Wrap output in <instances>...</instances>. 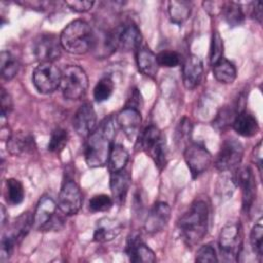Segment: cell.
Segmentation results:
<instances>
[{"label":"cell","mask_w":263,"mask_h":263,"mask_svg":"<svg viewBox=\"0 0 263 263\" xmlns=\"http://www.w3.org/2000/svg\"><path fill=\"white\" fill-rule=\"evenodd\" d=\"M114 137L115 128L112 117L102 120L89 134L84 149L85 162L89 167H101L107 164Z\"/></svg>","instance_id":"cell-1"},{"label":"cell","mask_w":263,"mask_h":263,"mask_svg":"<svg viewBox=\"0 0 263 263\" xmlns=\"http://www.w3.org/2000/svg\"><path fill=\"white\" fill-rule=\"evenodd\" d=\"M210 210L202 199L194 200L178 221L180 234L187 246L193 247L205 236L209 228Z\"/></svg>","instance_id":"cell-2"},{"label":"cell","mask_w":263,"mask_h":263,"mask_svg":"<svg viewBox=\"0 0 263 263\" xmlns=\"http://www.w3.org/2000/svg\"><path fill=\"white\" fill-rule=\"evenodd\" d=\"M62 48L72 54H84L96 44V36L90 26L83 20L71 22L60 35Z\"/></svg>","instance_id":"cell-3"},{"label":"cell","mask_w":263,"mask_h":263,"mask_svg":"<svg viewBox=\"0 0 263 263\" xmlns=\"http://www.w3.org/2000/svg\"><path fill=\"white\" fill-rule=\"evenodd\" d=\"M60 87L65 99L80 100L85 96L88 87V78L85 71L77 65L65 67L62 71Z\"/></svg>","instance_id":"cell-4"},{"label":"cell","mask_w":263,"mask_h":263,"mask_svg":"<svg viewBox=\"0 0 263 263\" xmlns=\"http://www.w3.org/2000/svg\"><path fill=\"white\" fill-rule=\"evenodd\" d=\"M220 253L226 261H237L242 249V228L239 223L229 222L220 231Z\"/></svg>","instance_id":"cell-5"},{"label":"cell","mask_w":263,"mask_h":263,"mask_svg":"<svg viewBox=\"0 0 263 263\" xmlns=\"http://www.w3.org/2000/svg\"><path fill=\"white\" fill-rule=\"evenodd\" d=\"M141 41L142 34L139 27L135 23L128 22L115 29L108 39V45L114 49L128 52L138 50Z\"/></svg>","instance_id":"cell-6"},{"label":"cell","mask_w":263,"mask_h":263,"mask_svg":"<svg viewBox=\"0 0 263 263\" xmlns=\"http://www.w3.org/2000/svg\"><path fill=\"white\" fill-rule=\"evenodd\" d=\"M62 71L54 63H39L32 74V80L35 88L40 93H51L61 85Z\"/></svg>","instance_id":"cell-7"},{"label":"cell","mask_w":263,"mask_h":263,"mask_svg":"<svg viewBox=\"0 0 263 263\" xmlns=\"http://www.w3.org/2000/svg\"><path fill=\"white\" fill-rule=\"evenodd\" d=\"M243 156V147L240 142L235 139L225 140L217 156L215 158V167L221 172L226 173L231 170H235L239 166Z\"/></svg>","instance_id":"cell-8"},{"label":"cell","mask_w":263,"mask_h":263,"mask_svg":"<svg viewBox=\"0 0 263 263\" xmlns=\"http://www.w3.org/2000/svg\"><path fill=\"white\" fill-rule=\"evenodd\" d=\"M58 205L49 195H43L33 213V225L39 230L59 228L61 218L57 217Z\"/></svg>","instance_id":"cell-9"},{"label":"cell","mask_w":263,"mask_h":263,"mask_svg":"<svg viewBox=\"0 0 263 263\" xmlns=\"http://www.w3.org/2000/svg\"><path fill=\"white\" fill-rule=\"evenodd\" d=\"M184 159L193 179L202 175L212 163L211 153L197 143H189L184 148Z\"/></svg>","instance_id":"cell-10"},{"label":"cell","mask_w":263,"mask_h":263,"mask_svg":"<svg viewBox=\"0 0 263 263\" xmlns=\"http://www.w3.org/2000/svg\"><path fill=\"white\" fill-rule=\"evenodd\" d=\"M82 204V194L79 186L74 180L67 179L64 181L58 198V206L65 216L77 214Z\"/></svg>","instance_id":"cell-11"},{"label":"cell","mask_w":263,"mask_h":263,"mask_svg":"<svg viewBox=\"0 0 263 263\" xmlns=\"http://www.w3.org/2000/svg\"><path fill=\"white\" fill-rule=\"evenodd\" d=\"M60 37L51 33H45L37 37L34 41L33 52L39 63H54L62 53Z\"/></svg>","instance_id":"cell-12"},{"label":"cell","mask_w":263,"mask_h":263,"mask_svg":"<svg viewBox=\"0 0 263 263\" xmlns=\"http://www.w3.org/2000/svg\"><path fill=\"white\" fill-rule=\"evenodd\" d=\"M233 182L241 189L242 209L248 213L256 199V180L253 171L249 166L236 167Z\"/></svg>","instance_id":"cell-13"},{"label":"cell","mask_w":263,"mask_h":263,"mask_svg":"<svg viewBox=\"0 0 263 263\" xmlns=\"http://www.w3.org/2000/svg\"><path fill=\"white\" fill-rule=\"evenodd\" d=\"M116 122L122 133L129 141H134L138 135L142 123L140 110L133 107H124L116 116Z\"/></svg>","instance_id":"cell-14"},{"label":"cell","mask_w":263,"mask_h":263,"mask_svg":"<svg viewBox=\"0 0 263 263\" xmlns=\"http://www.w3.org/2000/svg\"><path fill=\"white\" fill-rule=\"evenodd\" d=\"M203 75L202 60L196 54H189L182 67V80L185 88L193 89L201 81Z\"/></svg>","instance_id":"cell-15"},{"label":"cell","mask_w":263,"mask_h":263,"mask_svg":"<svg viewBox=\"0 0 263 263\" xmlns=\"http://www.w3.org/2000/svg\"><path fill=\"white\" fill-rule=\"evenodd\" d=\"M97 114L89 103L82 104L76 111L73 118V127L80 137H88L96 128Z\"/></svg>","instance_id":"cell-16"},{"label":"cell","mask_w":263,"mask_h":263,"mask_svg":"<svg viewBox=\"0 0 263 263\" xmlns=\"http://www.w3.org/2000/svg\"><path fill=\"white\" fill-rule=\"evenodd\" d=\"M171 218V208L164 201L153 204L145 221V230L148 233H157L164 229Z\"/></svg>","instance_id":"cell-17"},{"label":"cell","mask_w":263,"mask_h":263,"mask_svg":"<svg viewBox=\"0 0 263 263\" xmlns=\"http://www.w3.org/2000/svg\"><path fill=\"white\" fill-rule=\"evenodd\" d=\"M125 252L129 260L134 263H152L156 260L154 252L144 243L139 236L129 238Z\"/></svg>","instance_id":"cell-18"},{"label":"cell","mask_w":263,"mask_h":263,"mask_svg":"<svg viewBox=\"0 0 263 263\" xmlns=\"http://www.w3.org/2000/svg\"><path fill=\"white\" fill-rule=\"evenodd\" d=\"M130 175L125 168L110 174V190L112 193V198L116 203L122 204L125 201L130 186Z\"/></svg>","instance_id":"cell-19"},{"label":"cell","mask_w":263,"mask_h":263,"mask_svg":"<svg viewBox=\"0 0 263 263\" xmlns=\"http://www.w3.org/2000/svg\"><path fill=\"white\" fill-rule=\"evenodd\" d=\"M35 140L32 134L27 132H17L12 134L7 140V150L10 154L15 156H22L32 153L35 149Z\"/></svg>","instance_id":"cell-20"},{"label":"cell","mask_w":263,"mask_h":263,"mask_svg":"<svg viewBox=\"0 0 263 263\" xmlns=\"http://www.w3.org/2000/svg\"><path fill=\"white\" fill-rule=\"evenodd\" d=\"M122 225L118 220L102 218L97 222L93 231V240L97 242H108L116 238L121 232Z\"/></svg>","instance_id":"cell-21"},{"label":"cell","mask_w":263,"mask_h":263,"mask_svg":"<svg viewBox=\"0 0 263 263\" xmlns=\"http://www.w3.org/2000/svg\"><path fill=\"white\" fill-rule=\"evenodd\" d=\"M136 61L138 69L144 75L154 78L158 72V62L156 54L148 47H139L136 52Z\"/></svg>","instance_id":"cell-22"},{"label":"cell","mask_w":263,"mask_h":263,"mask_svg":"<svg viewBox=\"0 0 263 263\" xmlns=\"http://www.w3.org/2000/svg\"><path fill=\"white\" fill-rule=\"evenodd\" d=\"M231 125L238 135L247 138L255 136L260 128L256 117L245 110L235 115Z\"/></svg>","instance_id":"cell-23"},{"label":"cell","mask_w":263,"mask_h":263,"mask_svg":"<svg viewBox=\"0 0 263 263\" xmlns=\"http://www.w3.org/2000/svg\"><path fill=\"white\" fill-rule=\"evenodd\" d=\"M213 75L221 83L231 84L236 78L235 66L225 58L213 65Z\"/></svg>","instance_id":"cell-24"},{"label":"cell","mask_w":263,"mask_h":263,"mask_svg":"<svg viewBox=\"0 0 263 263\" xmlns=\"http://www.w3.org/2000/svg\"><path fill=\"white\" fill-rule=\"evenodd\" d=\"M128 157V152L124 148V146H122L121 144L114 143L107 162L110 174L124 170L127 164Z\"/></svg>","instance_id":"cell-25"},{"label":"cell","mask_w":263,"mask_h":263,"mask_svg":"<svg viewBox=\"0 0 263 263\" xmlns=\"http://www.w3.org/2000/svg\"><path fill=\"white\" fill-rule=\"evenodd\" d=\"M192 4L186 0H173L168 2V15L176 25H182L191 13Z\"/></svg>","instance_id":"cell-26"},{"label":"cell","mask_w":263,"mask_h":263,"mask_svg":"<svg viewBox=\"0 0 263 263\" xmlns=\"http://www.w3.org/2000/svg\"><path fill=\"white\" fill-rule=\"evenodd\" d=\"M32 227H34L33 215H31L29 212H26L15 219L11 227V231L7 233L14 238L16 243H20L25 238V236L29 233Z\"/></svg>","instance_id":"cell-27"},{"label":"cell","mask_w":263,"mask_h":263,"mask_svg":"<svg viewBox=\"0 0 263 263\" xmlns=\"http://www.w3.org/2000/svg\"><path fill=\"white\" fill-rule=\"evenodd\" d=\"M20 69L17 59L9 51H1L0 53V73L4 80H11L15 77Z\"/></svg>","instance_id":"cell-28"},{"label":"cell","mask_w":263,"mask_h":263,"mask_svg":"<svg viewBox=\"0 0 263 263\" xmlns=\"http://www.w3.org/2000/svg\"><path fill=\"white\" fill-rule=\"evenodd\" d=\"M221 13L225 22L231 27L241 25L245 20V13L242 11V8L237 2H224Z\"/></svg>","instance_id":"cell-29"},{"label":"cell","mask_w":263,"mask_h":263,"mask_svg":"<svg viewBox=\"0 0 263 263\" xmlns=\"http://www.w3.org/2000/svg\"><path fill=\"white\" fill-rule=\"evenodd\" d=\"M5 185L6 201L11 205H17L22 203L25 197V189L23 184L14 178H9L6 180Z\"/></svg>","instance_id":"cell-30"},{"label":"cell","mask_w":263,"mask_h":263,"mask_svg":"<svg viewBox=\"0 0 263 263\" xmlns=\"http://www.w3.org/2000/svg\"><path fill=\"white\" fill-rule=\"evenodd\" d=\"M146 153L152 158V160L155 163V166L159 170L162 171L165 165H166V161H167V149H166V143H165V139L162 136L153 146H151Z\"/></svg>","instance_id":"cell-31"},{"label":"cell","mask_w":263,"mask_h":263,"mask_svg":"<svg viewBox=\"0 0 263 263\" xmlns=\"http://www.w3.org/2000/svg\"><path fill=\"white\" fill-rule=\"evenodd\" d=\"M68 140H69V134L66 129L62 127L54 128L50 135V139L48 142V146H47L48 151L57 154L61 153L67 146Z\"/></svg>","instance_id":"cell-32"},{"label":"cell","mask_w":263,"mask_h":263,"mask_svg":"<svg viewBox=\"0 0 263 263\" xmlns=\"http://www.w3.org/2000/svg\"><path fill=\"white\" fill-rule=\"evenodd\" d=\"M114 90V83L110 77L101 78L93 88V99L98 102L107 101Z\"/></svg>","instance_id":"cell-33"},{"label":"cell","mask_w":263,"mask_h":263,"mask_svg":"<svg viewBox=\"0 0 263 263\" xmlns=\"http://www.w3.org/2000/svg\"><path fill=\"white\" fill-rule=\"evenodd\" d=\"M113 203H114V200L111 196L107 194H97L89 199L88 209L92 213L107 212L112 208Z\"/></svg>","instance_id":"cell-34"},{"label":"cell","mask_w":263,"mask_h":263,"mask_svg":"<svg viewBox=\"0 0 263 263\" xmlns=\"http://www.w3.org/2000/svg\"><path fill=\"white\" fill-rule=\"evenodd\" d=\"M250 245L254 254L261 259L263 254V227L260 223L254 225L250 232Z\"/></svg>","instance_id":"cell-35"},{"label":"cell","mask_w":263,"mask_h":263,"mask_svg":"<svg viewBox=\"0 0 263 263\" xmlns=\"http://www.w3.org/2000/svg\"><path fill=\"white\" fill-rule=\"evenodd\" d=\"M224 52V44L223 39L219 32L215 31L212 35V41H211V49H210V63L213 66L217 62H219L223 57Z\"/></svg>","instance_id":"cell-36"},{"label":"cell","mask_w":263,"mask_h":263,"mask_svg":"<svg viewBox=\"0 0 263 263\" xmlns=\"http://www.w3.org/2000/svg\"><path fill=\"white\" fill-rule=\"evenodd\" d=\"M159 67L175 68L179 66L181 62V55L175 50H162L156 54Z\"/></svg>","instance_id":"cell-37"},{"label":"cell","mask_w":263,"mask_h":263,"mask_svg":"<svg viewBox=\"0 0 263 263\" xmlns=\"http://www.w3.org/2000/svg\"><path fill=\"white\" fill-rule=\"evenodd\" d=\"M191 132H192V122L189 118L187 117H183L176 129V139L177 142L182 144H185L186 146L189 144V139L191 136ZM185 146V147H186Z\"/></svg>","instance_id":"cell-38"},{"label":"cell","mask_w":263,"mask_h":263,"mask_svg":"<svg viewBox=\"0 0 263 263\" xmlns=\"http://www.w3.org/2000/svg\"><path fill=\"white\" fill-rule=\"evenodd\" d=\"M16 241L14 240V238L9 235L8 233H5L2 236L1 239V246H0V261L2 263L8 261L13 253L14 247H15Z\"/></svg>","instance_id":"cell-39"},{"label":"cell","mask_w":263,"mask_h":263,"mask_svg":"<svg viewBox=\"0 0 263 263\" xmlns=\"http://www.w3.org/2000/svg\"><path fill=\"white\" fill-rule=\"evenodd\" d=\"M237 113L233 112L231 109L229 108H224L221 109L220 112L217 114L216 119L214 120V125L216 128H222L224 129L226 126H228L229 124H232L233 119L235 117Z\"/></svg>","instance_id":"cell-40"},{"label":"cell","mask_w":263,"mask_h":263,"mask_svg":"<svg viewBox=\"0 0 263 263\" xmlns=\"http://www.w3.org/2000/svg\"><path fill=\"white\" fill-rule=\"evenodd\" d=\"M195 261L200 262V263H206V262H217V254L215 249L211 245H203L201 246L195 256Z\"/></svg>","instance_id":"cell-41"},{"label":"cell","mask_w":263,"mask_h":263,"mask_svg":"<svg viewBox=\"0 0 263 263\" xmlns=\"http://www.w3.org/2000/svg\"><path fill=\"white\" fill-rule=\"evenodd\" d=\"M0 101H1V122L4 123V121L6 120V118H8L9 114L13 109V102L9 92L6 91V89H4L3 87L1 88Z\"/></svg>","instance_id":"cell-42"},{"label":"cell","mask_w":263,"mask_h":263,"mask_svg":"<svg viewBox=\"0 0 263 263\" xmlns=\"http://www.w3.org/2000/svg\"><path fill=\"white\" fill-rule=\"evenodd\" d=\"M65 4L75 12H86L90 10L95 4L93 1L89 0H70L65 1Z\"/></svg>","instance_id":"cell-43"},{"label":"cell","mask_w":263,"mask_h":263,"mask_svg":"<svg viewBox=\"0 0 263 263\" xmlns=\"http://www.w3.org/2000/svg\"><path fill=\"white\" fill-rule=\"evenodd\" d=\"M224 2H217V1H206L203 2L202 5L204 7V10H206L210 14L216 15L218 13H221L222 7Z\"/></svg>","instance_id":"cell-44"},{"label":"cell","mask_w":263,"mask_h":263,"mask_svg":"<svg viewBox=\"0 0 263 263\" xmlns=\"http://www.w3.org/2000/svg\"><path fill=\"white\" fill-rule=\"evenodd\" d=\"M262 2L255 1L251 3V16L259 24L262 23Z\"/></svg>","instance_id":"cell-45"},{"label":"cell","mask_w":263,"mask_h":263,"mask_svg":"<svg viewBox=\"0 0 263 263\" xmlns=\"http://www.w3.org/2000/svg\"><path fill=\"white\" fill-rule=\"evenodd\" d=\"M253 159L258 166L259 172H262V142L260 141L253 149Z\"/></svg>","instance_id":"cell-46"},{"label":"cell","mask_w":263,"mask_h":263,"mask_svg":"<svg viewBox=\"0 0 263 263\" xmlns=\"http://www.w3.org/2000/svg\"><path fill=\"white\" fill-rule=\"evenodd\" d=\"M6 223V210L3 204H1V226L3 227Z\"/></svg>","instance_id":"cell-47"}]
</instances>
